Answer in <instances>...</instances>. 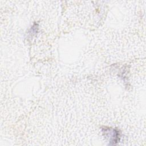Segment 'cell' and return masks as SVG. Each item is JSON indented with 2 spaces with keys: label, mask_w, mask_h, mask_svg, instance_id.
Instances as JSON below:
<instances>
[{
  "label": "cell",
  "mask_w": 146,
  "mask_h": 146,
  "mask_svg": "<svg viewBox=\"0 0 146 146\" xmlns=\"http://www.w3.org/2000/svg\"><path fill=\"white\" fill-rule=\"evenodd\" d=\"M103 132L110 136V144H115L120 141V133L119 131L109 128H104Z\"/></svg>",
  "instance_id": "cell-1"
}]
</instances>
